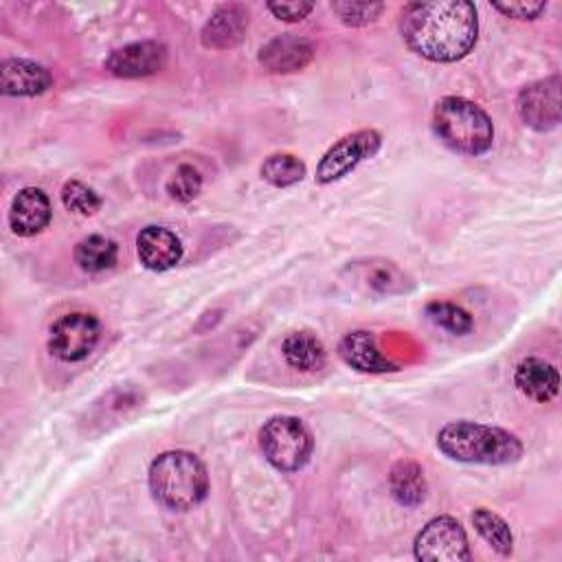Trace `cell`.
<instances>
[{"instance_id":"9c48e42d","label":"cell","mask_w":562,"mask_h":562,"mask_svg":"<svg viewBox=\"0 0 562 562\" xmlns=\"http://www.w3.org/2000/svg\"><path fill=\"white\" fill-rule=\"evenodd\" d=\"M413 551L417 560L435 562H468L472 558L468 533L452 516H437L428 520L415 536Z\"/></svg>"},{"instance_id":"d6986e66","label":"cell","mask_w":562,"mask_h":562,"mask_svg":"<svg viewBox=\"0 0 562 562\" xmlns=\"http://www.w3.org/2000/svg\"><path fill=\"white\" fill-rule=\"evenodd\" d=\"M281 353L288 367L301 373H314L325 367L327 351L323 340L310 329L290 331L281 342Z\"/></svg>"},{"instance_id":"d4e9b609","label":"cell","mask_w":562,"mask_h":562,"mask_svg":"<svg viewBox=\"0 0 562 562\" xmlns=\"http://www.w3.org/2000/svg\"><path fill=\"white\" fill-rule=\"evenodd\" d=\"M61 204L77 213V215H83V217H90L94 215L101 206H103V200L101 195L88 187L86 182L81 180H68L64 187H61Z\"/></svg>"},{"instance_id":"44dd1931","label":"cell","mask_w":562,"mask_h":562,"mask_svg":"<svg viewBox=\"0 0 562 562\" xmlns=\"http://www.w3.org/2000/svg\"><path fill=\"white\" fill-rule=\"evenodd\" d=\"M119 246L114 239L105 235H88L77 241L75 246V263L83 272H103L110 270L116 263Z\"/></svg>"},{"instance_id":"ba28073f","label":"cell","mask_w":562,"mask_h":562,"mask_svg":"<svg viewBox=\"0 0 562 562\" xmlns=\"http://www.w3.org/2000/svg\"><path fill=\"white\" fill-rule=\"evenodd\" d=\"M101 338V323L90 312L59 316L48 329V349L61 362L83 360Z\"/></svg>"},{"instance_id":"52a82bcc","label":"cell","mask_w":562,"mask_h":562,"mask_svg":"<svg viewBox=\"0 0 562 562\" xmlns=\"http://www.w3.org/2000/svg\"><path fill=\"white\" fill-rule=\"evenodd\" d=\"M342 279L351 288L364 294H375V296H397L415 288V279L393 259H384V257L349 261L342 268Z\"/></svg>"},{"instance_id":"4fadbf2b","label":"cell","mask_w":562,"mask_h":562,"mask_svg":"<svg viewBox=\"0 0 562 562\" xmlns=\"http://www.w3.org/2000/svg\"><path fill=\"white\" fill-rule=\"evenodd\" d=\"M312 42L294 33H281L259 48V64L277 75L303 70L312 61Z\"/></svg>"},{"instance_id":"7c38bea8","label":"cell","mask_w":562,"mask_h":562,"mask_svg":"<svg viewBox=\"0 0 562 562\" xmlns=\"http://www.w3.org/2000/svg\"><path fill=\"white\" fill-rule=\"evenodd\" d=\"M248 9L239 2H224L215 7L200 31L202 46L211 50H228L241 44L248 31Z\"/></svg>"},{"instance_id":"7402d4cb","label":"cell","mask_w":562,"mask_h":562,"mask_svg":"<svg viewBox=\"0 0 562 562\" xmlns=\"http://www.w3.org/2000/svg\"><path fill=\"white\" fill-rule=\"evenodd\" d=\"M472 525L476 533L501 555H509L514 549V533L503 516L487 507H476L472 512Z\"/></svg>"},{"instance_id":"83f0119b","label":"cell","mask_w":562,"mask_h":562,"mask_svg":"<svg viewBox=\"0 0 562 562\" xmlns=\"http://www.w3.org/2000/svg\"><path fill=\"white\" fill-rule=\"evenodd\" d=\"M492 7L514 20H536L540 13H544L547 2H492Z\"/></svg>"},{"instance_id":"3957f363","label":"cell","mask_w":562,"mask_h":562,"mask_svg":"<svg viewBox=\"0 0 562 562\" xmlns=\"http://www.w3.org/2000/svg\"><path fill=\"white\" fill-rule=\"evenodd\" d=\"M149 492L171 512H189L209 494V472L202 459L189 450L160 452L149 465Z\"/></svg>"},{"instance_id":"e0dca14e","label":"cell","mask_w":562,"mask_h":562,"mask_svg":"<svg viewBox=\"0 0 562 562\" xmlns=\"http://www.w3.org/2000/svg\"><path fill=\"white\" fill-rule=\"evenodd\" d=\"M53 86V75L31 59H4L0 66V90L7 97H37Z\"/></svg>"},{"instance_id":"6da1fadb","label":"cell","mask_w":562,"mask_h":562,"mask_svg":"<svg viewBox=\"0 0 562 562\" xmlns=\"http://www.w3.org/2000/svg\"><path fill=\"white\" fill-rule=\"evenodd\" d=\"M400 33L419 57L437 64L457 61L476 44V7L468 0L411 2L402 11Z\"/></svg>"},{"instance_id":"30bf717a","label":"cell","mask_w":562,"mask_h":562,"mask_svg":"<svg viewBox=\"0 0 562 562\" xmlns=\"http://www.w3.org/2000/svg\"><path fill=\"white\" fill-rule=\"evenodd\" d=\"M169 50L158 40H140L114 48L105 59V70L121 79H140L158 75L167 68Z\"/></svg>"},{"instance_id":"603a6c76","label":"cell","mask_w":562,"mask_h":562,"mask_svg":"<svg viewBox=\"0 0 562 562\" xmlns=\"http://www.w3.org/2000/svg\"><path fill=\"white\" fill-rule=\"evenodd\" d=\"M305 162L288 151L270 154L259 167L261 178L272 187H292L305 178Z\"/></svg>"},{"instance_id":"8fae6325","label":"cell","mask_w":562,"mask_h":562,"mask_svg":"<svg viewBox=\"0 0 562 562\" xmlns=\"http://www.w3.org/2000/svg\"><path fill=\"white\" fill-rule=\"evenodd\" d=\"M518 114L525 125L547 132L560 123V77L551 75L527 83L516 99Z\"/></svg>"},{"instance_id":"7a4b0ae2","label":"cell","mask_w":562,"mask_h":562,"mask_svg":"<svg viewBox=\"0 0 562 562\" xmlns=\"http://www.w3.org/2000/svg\"><path fill=\"white\" fill-rule=\"evenodd\" d=\"M437 448L452 461L479 465H509L522 457V441L496 426L450 422L437 432Z\"/></svg>"},{"instance_id":"4316f807","label":"cell","mask_w":562,"mask_h":562,"mask_svg":"<svg viewBox=\"0 0 562 562\" xmlns=\"http://www.w3.org/2000/svg\"><path fill=\"white\" fill-rule=\"evenodd\" d=\"M331 11L347 26H367L378 20V15L384 11V4H380V2H331Z\"/></svg>"},{"instance_id":"f1b7e54d","label":"cell","mask_w":562,"mask_h":562,"mask_svg":"<svg viewBox=\"0 0 562 562\" xmlns=\"http://www.w3.org/2000/svg\"><path fill=\"white\" fill-rule=\"evenodd\" d=\"M266 7L277 20H283V22H301L314 9L312 2H301V0L299 2H268Z\"/></svg>"},{"instance_id":"484cf974","label":"cell","mask_w":562,"mask_h":562,"mask_svg":"<svg viewBox=\"0 0 562 562\" xmlns=\"http://www.w3.org/2000/svg\"><path fill=\"white\" fill-rule=\"evenodd\" d=\"M165 189H167V193H169L171 200H176V202H180V204H187V202H191V200L200 193V189H202V176H200V171H198L193 165L184 162V165H180V167L171 173V178L167 180Z\"/></svg>"},{"instance_id":"2e32d148","label":"cell","mask_w":562,"mask_h":562,"mask_svg":"<svg viewBox=\"0 0 562 562\" xmlns=\"http://www.w3.org/2000/svg\"><path fill=\"white\" fill-rule=\"evenodd\" d=\"M136 255L151 272H165L182 259V241L165 226H145L136 237Z\"/></svg>"},{"instance_id":"8992f818","label":"cell","mask_w":562,"mask_h":562,"mask_svg":"<svg viewBox=\"0 0 562 562\" xmlns=\"http://www.w3.org/2000/svg\"><path fill=\"white\" fill-rule=\"evenodd\" d=\"M382 147V134L378 130L364 127L338 138L316 165V182L331 184L353 171L362 160L373 158Z\"/></svg>"},{"instance_id":"5b68a950","label":"cell","mask_w":562,"mask_h":562,"mask_svg":"<svg viewBox=\"0 0 562 562\" xmlns=\"http://www.w3.org/2000/svg\"><path fill=\"white\" fill-rule=\"evenodd\" d=\"M259 448L272 468L296 472L310 461L314 439L299 417L274 415L259 430Z\"/></svg>"},{"instance_id":"cb8c5ba5","label":"cell","mask_w":562,"mask_h":562,"mask_svg":"<svg viewBox=\"0 0 562 562\" xmlns=\"http://www.w3.org/2000/svg\"><path fill=\"white\" fill-rule=\"evenodd\" d=\"M426 316L437 327H441L454 336H465L474 329V321H472L470 312L450 301H430L426 305Z\"/></svg>"},{"instance_id":"5bb4252c","label":"cell","mask_w":562,"mask_h":562,"mask_svg":"<svg viewBox=\"0 0 562 562\" xmlns=\"http://www.w3.org/2000/svg\"><path fill=\"white\" fill-rule=\"evenodd\" d=\"M50 200L37 187L20 189L9 206V226L18 237H33L50 222Z\"/></svg>"},{"instance_id":"ac0fdd59","label":"cell","mask_w":562,"mask_h":562,"mask_svg":"<svg viewBox=\"0 0 562 562\" xmlns=\"http://www.w3.org/2000/svg\"><path fill=\"white\" fill-rule=\"evenodd\" d=\"M514 386L533 402H549L558 395L560 373L555 364L536 356H527L514 369Z\"/></svg>"},{"instance_id":"9a60e30c","label":"cell","mask_w":562,"mask_h":562,"mask_svg":"<svg viewBox=\"0 0 562 562\" xmlns=\"http://www.w3.org/2000/svg\"><path fill=\"white\" fill-rule=\"evenodd\" d=\"M338 356L347 367L360 373H391L400 369L380 351L375 336L367 329H353L345 334L338 342Z\"/></svg>"},{"instance_id":"277c9868","label":"cell","mask_w":562,"mask_h":562,"mask_svg":"<svg viewBox=\"0 0 562 562\" xmlns=\"http://www.w3.org/2000/svg\"><path fill=\"white\" fill-rule=\"evenodd\" d=\"M432 130L446 147L465 156H481L494 143L490 114L465 97L439 99L432 110Z\"/></svg>"},{"instance_id":"ffe728a7","label":"cell","mask_w":562,"mask_h":562,"mask_svg":"<svg viewBox=\"0 0 562 562\" xmlns=\"http://www.w3.org/2000/svg\"><path fill=\"white\" fill-rule=\"evenodd\" d=\"M389 490L395 503L404 507L422 505L428 494V483L422 465L413 459H397L389 470Z\"/></svg>"}]
</instances>
